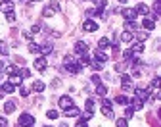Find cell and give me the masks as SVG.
I'll return each mask as SVG.
<instances>
[{
	"label": "cell",
	"instance_id": "d6a6232c",
	"mask_svg": "<svg viewBox=\"0 0 161 127\" xmlns=\"http://www.w3.org/2000/svg\"><path fill=\"white\" fill-rule=\"evenodd\" d=\"M115 125H117V127H129L127 119H117V121H115Z\"/></svg>",
	"mask_w": 161,
	"mask_h": 127
},
{
	"label": "cell",
	"instance_id": "f546056e",
	"mask_svg": "<svg viewBox=\"0 0 161 127\" xmlns=\"http://www.w3.org/2000/svg\"><path fill=\"white\" fill-rule=\"evenodd\" d=\"M0 54H4V56H8V46L4 44L2 40H0Z\"/></svg>",
	"mask_w": 161,
	"mask_h": 127
},
{
	"label": "cell",
	"instance_id": "8fae6325",
	"mask_svg": "<svg viewBox=\"0 0 161 127\" xmlns=\"http://www.w3.org/2000/svg\"><path fill=\"white\" fill-rule=\"evenodd\" d=\"M130 52H133V54H140V52H144V42H142V40H140V42H134L133 48H130Z\"/></svg>",
	"mask_w": 161,
	"mask_h": 127
},
{
	"label": "cell",
	"instance_id": "d6986e66",
	"mask_svg": "<svg viewBox=\"0 0 161 127\" xmlns=\"http://www.w3.org/2000/svg\"><path fill=\"white\" fill-rule=\"evenodd\" d=\"M29 52H33V54H39L40 52V44H35V42H29Z\"/></svg>",
	"mask_w": 161,
	"mask_h": 127
},
{
	"label": "cell",
	"instance_id": "2e32d148",
	"mask_svg": "<svg viewBox=\"0 0 161 127\" xmlns=\"http://www.w3.org/2000/svg\"><path fill=\"white\" fill-rule=\"evenodd\" d=\"M133 39H134V35L130 33V31H125V33L121 35V40L123 42H133Z\"/></svg>",
	"mask_w": 161,
	"mask_h": 127
},
{
	"label": "cell",
	"instance_id": "3957f363",
	"mask_svg": "<svg viewBox=\"0 0 161 127\" xmlns=\"http://www.w3.org/2000/svg\"><path fill=\"white\" fill-rule=\"evenodd\" d=\"M98 29V21H92V19H86L83 21V31L86 33H92V31H96Z\"/></svg>",
	"mask_w": 161,
	"mask_h": 127
},
{
	"label": "cell",
	"instance_id": "83f0119b",
	"mask_svg": "<svg viewBox=\"0 0 161 127\" xmlns=\"http://www.w3.org/2000/svg\"><path fill=\"white\" fill-rule=\"evenodd\" d=\"M90 67L94 69V71H100V69H102V63H100V62H96V60H94V62H90Z\"/></svg>",
	"mask_w": 161,
	"mask_h": 127
},
{
	"label": "cell",
	"instance_id": "8d00e7d4",
	"mask_svg": "<svg viewBox=\"0 0 161 127\" xmlns=\"http://www.w3.org/2000/svg\"><path fill=\"white\" fill-rule=\"evenodd\" d=\"M19 94H21V96H29V89L21 87V89H19Z\"/></svg>",
	"mask_w": 161,
	"mask_h": 127
},
{
	"label": "cell",
	"instance_id": "4fadbf2b",
	"mask_svg": "<svg viewBox=\"0 0 161 127\" xmlns=\"http://www.w3.org/2000/svg\"><path fill=\"white\" fill-rule=\"evenodd\" d=\"M79 114H80V110H79V108H75V106H71V108L65 110V116H67V117H77Z\"/></svg>",
	"mask_w": 161,
	"mask_h": 127
},
{
	"label": "cell",
	"instance_id": "e0dca14e",
	"mask_svg": "<svg viewBox=\"0 0 161 127\" xmlns=\"http://www.w3.org/2000/svg\"><path fill=\"white\" fill-rule=\"evenodd\" d=\"M44 87H46V85L42 83V81H36V83H33V90H35V93H42V90H44Z\"/></svg>",
	"mask_w": 161,
	"mask_h": 127
},
{
	"label": "cell",
	"instance_id": "ab89813d",
	"mask_svg": "<svg viewBox=\"0 0 161 127\" xmlns=\"http://www.w3.org/2000/svg\"><path fill=\"white\" fill-rule=\"evenodd\" d=\"M123 56H125V60H130V58H133V52H130V50H125V54H123Z\"/></svg>",
	"mask_w": 161,
	"mask_h": 127
},
{
	"label": "cell",
	"instance_id": "5b68a950",
	"mask_svg": "<svg viewBox=\"0 0 161 127\" xmlns=\"http://www.w3.org/2000/svg\"><path fill=\"white\" fill-rule=\"evenodd\" d=\"M75 52L79 56H83V54H88V46H86V42H75Z\"/></svg>",
	"mask_w": 161,
	"mask_h": 127
},
{
	"label": "cell",
	"instance_id": "277c9868",
	"mask_svg": "<svg viewBox=\"0 0 161 127\" xmlns=\"http://www.w3.org/2000/svg\"><path fill=\"white\" fill-rule=\"evenodd\" d=\"M46 66H48V62H46V58H44V56H39V58L35 60V67L39 69V71H44V69H46Z\"/></svg>",
	"mask_w": 161,
	"mask_h": 127
},
{
	"label": "cell",
	"instance_id": "bcb514c9",
	"mask_svg": "<svg viewBox=\"0 0 161 127\" xmlns=\"http://www.w3.org/2000/svg\"><path fill=\"white\" fill-rule=\"evenodd\" d=\"M0 98H2V89H0Z\"/></svg>",
	"mask_w": 161,
	"mask_h": 127
},
{
	"label": "cell",
	"instance_id": "9c48e42d",
	"mask_svg": "<svg viewBox=\"0 0 161 127\" xmlns=\"http://www.w3.org/2000/svg\"><path fill=\"white\" fill-rule=\"evenodd\" d=\"M134 94H136V98H138V100H148V96H150V93H148V90H144V89H136L134 90Z\"/></svg>",
	"mask_w": 161,
	"mask_h": 127
},
{
	"label": "cell",
	"instance_id": "60d3db41",
	"mask_svg": "<svg viewBox=\"0 0 161 127\" xmlns=\"http://www.w3.org/2000/svg\"><path fill=\"white\" fill-rule=\"evenodd\" d=\"M83 117H84V121H86V119H90V117H92V112H84Z\"/></svg>",
	"mask_w": 161,
	"mask_h": 127
},
{
	"label": "cell",
	"instance_id": "f35d334b",
	"mask_svg": "<svg viewBox=\"0 0 161 127\" xmlns=\"http://www.w3.org/2000/svg\"><path fill=\"white\" fill-rule=\"evenodd\" d=\"M0 127H8V119L6 117H0Z\"/></svg>",
	"mask_w": 161,
	"mask_h": 127
},
{
	"label": "cell",
	"instance_id": "4dcf8cb0",
	"mask_svg": "<svg viewBox=\"0 0 161 127\" xmlns=\"http://www.w3.org/2000/svg\"><path fill=\"white\" fill-rule=\"evenodd\" d=\"M46 117L56 119V117H58V112H56V110H48V112H46Z\"/></svg>",
	"mask_w": 161,
	"mask_h": 127
},
{
	"label": "cell",
	"instance_id": "4316f807",
	"mask_svg": "<svg viewBox=\"0 0 161 127\" xmlns=\"http://www.w3.org/2000/svg\"><path fill=\"white\" fill-rule=\"evenodd\" d=\"M98 46H100V48H107V46H109V39H106V37L100 39V40H98Z\"/></svg>",
	"mask_w": 161,
	"mask_h": 127
},
{
	"label": "cell",
	"instance_id": "cb8c5ba5",
	"mask_svg": "<svg viewBox=\"0 0 161 127\" xmlns=\"http://www.w3.org/2000/svg\"><path fill=\"white\" fill-rule=\"evenodd\" d=\"M144 27H146L148 31H152L153 27H155V23H153V19H144Z\"/></svg>",
	"mask_w": 161,
	"mask_h": 127
},
{
	"label": "cell",
	"instance_id": "e575fe53",
	"mask_svg": "<svg viewBox=\"0 0 161 127\" xmlns=\"http://www.w3.org/2000/svg\"><path fill=\"white\" fill-rule=\"evenodd\" d=\"M121 81H123V85H130V83H133V79H130L129 75H123V77H121Z\"/></svg>",
	"mask_w": 161,
	"mask_h": 127
},
{
	"label": "cell",
	"instance_id": "f1b7e54d",
	"mask_svg": "<svg viewBox=\"0 0 161 127\" xmlns=\"http://www.w3.org/2000/svg\"><path fill=\"white\" fill-rule=\"evenodd\" d=\"M133 116H134V110L130 108V106H127V110H125V117H127V119H130Z\"/></svg>",
	"mask_w": 161,
	"mask_h": 127
},
{
	"label": "cell",
	"instance_id": "5bb4252c",
	"mask_svg": "<svg viewBox=\"0 0 161 127\" xmlns=\"http://www.w3.org/2000/svg\"><path fill=\"white\" fill-rule=\"evenodd\" d=\"M94 60H96V62H100V63H104V62H107V56H106L104 52L96 50V54H94Z\"/></svg>",
	"mask_w": 161,
	"mask_h": 127
},
{
	"label": "cell",
	"instance_id": "7402d4cb",
	"mask_svg": "<svg viewBox=\"0 0 161 127\" xmlns=\"http://www.w3.org/2000/svg\"><path fill=\"white\" fill-rule=\"evenodd\" d=\"M117 102L123 104V106H129V104H130V98H127L125 94H121V96H117Z\"/></svg>",
	"mask_w": 161,
	"mask_h": 127
},
{
	"label": "cell",
	"instance_id": "7dc6e473",
	"mask_svg": "<svg viewBox=\"0 0 161 127\" xmlns=\"http://www.w3.org/2000/svg\"><path fill=\"white\" fill-rule=\"evenodd\" d=\"M27 2H35V0H27Z\"/></svg>",
	"mask_w": 161,
	"mask_h": 127
},
{
	"label": "cell",
	"instance_id": "d4e9b609",
	"mask_svg": "<svg viewBox=\"0 0 161 127\" xmlns=\"http://www.w3.org/2000/svg\"><path fill=\"white\" fill-rule=\"evenodd\" d=\"M96 93H98L100 96H106V93H107V89L104 87V85H96Z\"/></svg>",
	"mask_w": 161,
	"mask_h": 127
},
{
	"label": "cell",
	"instance_id": "1f68e13d",
	"mask_svg": "<svg viewBox=\"0 0 161 127\" xmlns=\"http://www.w3.org/2000/svg\"><path fill=\"white\" fill-rule=\"evenodd\" d=\"M6 21H10V23H13V21H16V13H13V12L6 13Z\"/></svg>",
	"mask_w": 161,
	"mask_h": 127
},
{
	"label": "cell",
	"instance_id": "ffe728a7",
	"mask_svg": "<svg viewBox=\"0 0 161 127\" xmlns=\"http://www.w3.org/2000/svg\"><path fill=\"white\" fill-rule=\"evenodd\" d=\"M13 110H16V104H13V102H6L4 104V112H6V114H12Z\"/></svg>",
	"mask_w": 161,
	"mask_h": 127
},
{
	"label": "cell",
	"instance_id": "6da1fadb",
	"mask_svg": "<svg viewBox=\"0 0 161 127\" xmlns=\"http://www.w3.org/2000/svg\"><path fill=\"white\" fill-rule=\"evenodd\" d=\"M33 123H35V117L31 114H21L19 116V125L21 127H33Z\"/></svg>",
	"mask_w": 161,
	"mask_h": 127
},
{
	"label": "cell",
	"instance_id": "603a6c76",
	"mask_svg": "<svg viewBox=\"0 0 161 127\" xmlns=\"http://www.w3.org/2000/svg\"><path fill=\"white\" fill-rule=\"evenodd\" d=\"M67 67H69V71H71V73H79V71H80V66H79V63H75V62L69 63Z\"/></svg>",
	"mask_w": 161,
	"mask_h": 127
},
{
	"label": "cell",
	"instance_id": "74e56055",
	"mask_svg": "<svg viewBox=\"0 0 161 127\" xmlns=\"http://www.w3.org/2000/svg\"><path fill=\"white\" fill-rule=\"evenodd\" d=\"M75 127H88V123H86L84 119H79V121H77V125H75Z\"/></svg>",
	"mask_w": 161,
	"mask_h": 127
},
{
	"label": "cell",
	"instance_id": "681fc988",
	"mask_svg": "<svg viewBox=\"0 0 161 127\" xmlns=\"http://www.w3.org/2000/svg\"><path fill=\"white\" fill-rule=\"evenodd\" d=\"M0 79H2V71H0Z\"/></svg>",
	"mask_w": 161,
	"mask_h": 127
},
{
	"label": "cell",
	"instance_id": "ee69618b",
	"mask_svg": "<svg viewBox=\"0 0 161 127\" xmlns=\"http://www.w3.org/2000/svg\"><path fill=\"white\" fill-rule=\"evenodd\" d=\"M4 69H6V63H4L2 60H0V71H4Z\"/></svg>",
	"mask_w": 161,
	"mask_h": 127
},
{
	"label": "cell",
	"instance_id": "9a60e30c",
	"mask_svg": "<svg viewBox=\"0 0 161 127\" xmlns=\"http://www.w3.org/2000/svg\"><path fill=\"white\" fill-rule=\"evenodd\" d=\"M0 89H2V93H8V94L16 90V87H13L12 83H2V87H0Z\"/></svg>",
	"mask_w": 161,
	"mask_h": 127
},
{
	"label": "cell",
	"instance_id": "52a82bcc",
	"mask_svg": "<svg viewBox=\"0 0 161 127\" xmlns=\"http://www.w3.org/2000/svg\"><path fill=\"white\" fill-rule=\"evenodd\" d=\"M96 6L98 8L94 10V13H96V16H102L104 10H106V6H107V0H96Z\"/></svg>",
	"mask_w": 161,
	"mask_h": 127
},
{
	"label": "cell",
	"instance_id": "c3c4849f",
	"mask_svg": "<svg viewBox=\"0 0 161 127\" xmlns=\"http://www.w3.org/2000/svg\"><path fill=\"white\" fill-rule=\"evenodd\" d=\"M119 2H127V0H119Z\"/></svg>",
	"mask_w": 161,
	"mask_h": 127
},
{
	"label": "cell",
	"instance_id": "8992f818",
	"mask_svg": "<svg viewBox=\"0 0 161 127\" xmlns=\"http://www.w3.org/2000/svg\"><path fill=\"white\" fill-rule=\"evenodd\" d=\"M71 106H73V98H71V96L65 94V96H62V98H60V108L67 110V108H71Z\"/></svg>",
	"mask_w": 161,
	"mask_h": 127
},
{
	"label": "cell",
	"instance_id": "d590c367",
	"mask_svg": "<svg viewBox=\"0 0 161 127\" xmlns=\"http://www.w3.org/2000/svg\"><path fill=\"white\" fill-rule=\"evenodd\" d=\"M125 29L127 31H133L134 29V23H133V21H125Z\"/></svg>",
	"mask_w": 161,
	"mask_h": 127
},
{
	"label": "cell",
	"instance_id": "7c38bea8",
	"mask_svg": "<svg viewBox=\"0 0 161 127\" xmlns=\"http://www.w3.org/2000/svg\"><path fill=\"white\" fill-rule=\"evenodd\" d=\"M8 83H12L13 87H16V85H21V75H19V71H17V73H12L10 79H8Z\"/></svg>",
	"mask_w": 161,
	"mask_h": 127
},
{
	"label": "cell",
	"instance_id": "30bf717a",
	"mask_svg": "<svg viewBox=\"0 0 161 127\" xmlns=\"http://www.w3.org/2000/svg\"><path fill=\"white\" fill-rule=\"evenodd\" d=\"M121 13H123V17H125L127 21H133V19L136 17V12H134V10H130V8H125Z\"/></svg>",
	"mask_w": 161,
	"mask_h": 127
},
{
	"label": "cell",
	"instance_id": "7a4b0ae2",
	"mask_svg": "<svg viewBox=\"0 0 161 127\" xmlns=\"http://www.w3.org/2000/svg\"><path fill=\"white\" fill-rule=\"evenodd\" d=\"M58 8H60V4L58 2H52V4H48L44 10H42V16L44 17H50V16H54V13L58 12Z\"/></svg>",
	"mask_w": 161,
	"mask_h": 127
},
{
	"label": "cell",
	"instance_id": "b9f144b4",
	"mask_svg": "<svg viewBox=\"0 0 161 127\" xmlns=\"http://www.w3.org/2000/svg\"><path fill=\"white\" fill-rule=\"evenodd\" d=\"M92 83H96V85H102V81H100V77H98V75H94V77H92Z\"/></svg>",
	"mask_w": 161,
	"mask_h": 127
},
{
	"label": "cell",
	"instance_id": "7bdbcfd3",
	"mask_svg": "<svg viewBox=\"0 0 161 127\" xmlns=\"http://www.w3.org/2000/svg\"><path fill=\"white\" fill-rule=\"evenodd\" d=\"M31 31H33V33H39V31H40V25H39V23L33 25V29H31Z\"/></svg>",
	"mask_w": 161,
	"mask_h": 127
},
{
	"label": "cell",
	"instance_id": "ac0fdd59",
	"mask_svg": "<svg viewBox=\"0 0 161 127\" xmlns=\"http://www.w3.org/2000/svg\"><path fill=\"white\" fill-rule=\"evenodd\" d=\"M134 12H136V13H140V16H146V13H148V6H146V4H138Z\"/></svg>",
	"mask_w": 161,
	"mask_h": 127
},
{
	"label": "cell",
	"instance_id": "484cf974",
	"mask_svg": "<svg viewBox=\"0 0 161 127\" xmlns=\"http://www.w3.org/2000/svg\"><path fill=\"white\" fill-rule=\"evenodd\" d=\"M84 108H86V112H92L94 110V100H92V98H88V100L84 102Z\"/></svg>",
	"mask_w": 161,
	"mask_h": 127
},
{
	"label": "cell",
	"instance_id": "ba28073f",
	"mask_svg": "<svg viewBox=\"0 0 161 127\" xmlns=\"http://www.w3.org/2000/svg\"><path fill=\"white\" fill-rule=\"evenodd\" d=\"M0 10H2L4 13H10L13 10V2H12V0H4V2L0 4Z\"/></svg>",
	"mask_w": 161,
	"mask_h": 127
},
{
	"label": "cell",
	"instance_id": "44dd1931",
	"mask_svg": "<svg viewBox=\"0 0 161 127\" xmlns=\"http://www.w3.org/2000/svg\"><path fill=\"white\" fill-rule=\"evenodd\" d=\"M130 102H133V106H130V108H133V110H140L142 108V100H138V98H134V100H133V98H130Z\"/></svg>",
	"mask_w": 161,
	"mask_h": 127
},
{
	"label": "cell",
	"instance_id": "f6af8a7d",
	"mask_svg": "<svg viewBox=\"0 0 161 127\" xmlns=\"http://www.w3.org/2000/svg\"><path fill=\"white\" fill-rule=\"evenodd\" d=\"M60 127H67V125H65V123H62V125H60Z\"/></svg>",
	"mask_w": 161,
	"mask_h": 127
},
{
	"label": "cell",
	"instance_id": "f907efd6",
	"mask_svg": "<svg viewBox=\"0 0 161 127\" xmlns=\"http://www.w3.org/2000/svg\"><path fill=\"white\" fill-rule=\"evenodd\" d=\"M44 127H50V125H44Z\"/></svg>",
	"mask_w": 161,
	"mask_h": 127
},
{
	"label": "cell",
	"instance_id": "836d02e7",
	"mask_svg": "<svg viewBox=\"0 0 161 127\" xmlns=\"http://www.w3.org/2000/svg\"><path fill=\"white\" fill-rule=\"evenodd\" d=\"M102 112H104V114H106L107 117H113V112H111V108H106V106H104V108H102Z\"/></svg>",
	"mask_w": 161,
	"mask_h": 127
}]
</instances>
